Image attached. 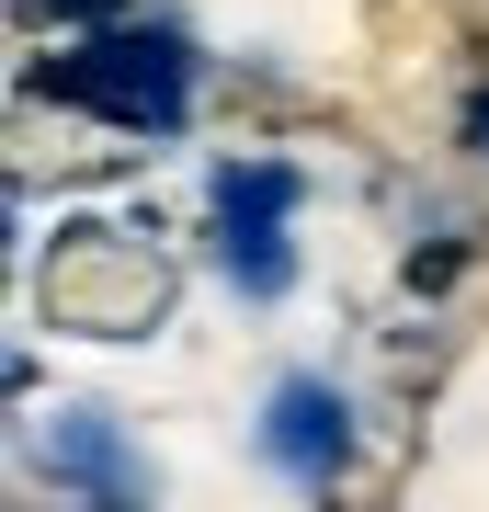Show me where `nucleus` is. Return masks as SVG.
<instances>
[{
    "label": "nucleus",
    "mask_w": 489,
    "mask_h": 512,
    "mask_svg": "<svg viewBox=\"0 0 489 512\" xmlns=\"http://www.w3.org/2000/svg\"><path fill=\"white\" fill-rule=\"evenodd\" d=\"M35 92L103 114V126H126V137H171L182 114H194V46H182V23H137L126 12V23H91L69 57H46Z\"/></svg>",
    "instance_id": "1"
},
{
    "label": "nucleus",
    "mask_w": 489,
    "mask_h": 512,
    "mask_svg": "<svg viewBox=\"0 0 489 512\" xmlns=\"http://www.w3.org/2000/svg\"><path fill=\"white\" fill-rule=\"evenodd\" d=\"M262 456L296 478V490H330V478L353 467V410H342V387L330 376H285L262 399Z\"/></svg>",
    "instance_id": "2"
},
{
    "label": "nucleus",
    "mask_w": 489,
    "mask_h": 512,
    "mask_svg": "<svg viewBox=\"0 0 489 512\" xmlns=\"http://www.w3.org/2000/svg\"><path fill=\"white\" fill-rule=\"evenodd\" d=\"M46 467L80 478V490H137V456H126V433L103 410H57L46 421Z\"/></svg>",
    "instance_id": "3"
},
{
    "label": "nucleus",
    "mask_w": 489,
    "mask_h": 512,
    "mask_svg": "<svg viewBox=\"0 0 489 512\" xmlns=\"http://www.w3.org/2000/svg\"><path fill=\"white\" fill-rule=\"evenodd\" d=\"M308 183H296L285 160H217V228H285Z\"/></svg>",
    "instance_id": "4"
},
{
    "label": "nucleus",
    "mask_w": 489,
    "mask_h": 512,
    "mask_svg": "<svg viewBox=\"0 0 489 512\" xmlns=\"http://www.w3.org/2000/svg\"><path fill=\"white\" fill-rule=\"evenodd\" d=\"M217 239H228V285H239V296H285V285H296L285 228H217Z\"/></svg>",
    "instance_id": "5"
},
{
    "label": "nucleus",
    "mask_w": 489,
    "mask_h": 512,
    "mask_svg": "<svg viewBox=\"0 0 489 512\" xmlns=\"http://www.w3.org/2000/svg\"><path fill=\"white\" fill-rule=\"evenodd\" d=\"M35 12H57V23H80V35H91V23H126V0H35Z\"/></svg>",
    "instance_id": "6"
},
{
    "label": "nucleus",
    "mask_w": 489,
    "mask_h": 512,
    "mask_svg": "<svg viewBox=\"0 0 489 512\" xmlns=\"http://www.w3.org/2000/svg\"><path fill=\"white\" fill-rule=\"evenodd\" d=\"M467 137H478V148H489V103H478V114H467Z\"/></svg>",
    "instance_id": "7"
}]
</instances>
